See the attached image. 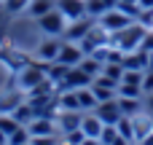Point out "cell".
Returning <instances> with one entry per match:
<instances>
[{
  "mask_svg": "<svg viewBox=\"0 0 153 145\" xmlns=\"http://www.w3.org/2000/svg\"><path fill=\"white\" fill-rule=\"evenodd\" d=\"M81 145H102V143H100L97 137H83V143H81Z\"/></svg>",
  "mask_w": 153,
  "mask_h": 145,
  "instance_id": "d590c367",
  "label": "cell"
},
{
  "mask_svg": "<svg viewBox=\"0 0 153 145\" xmlns=\"http://www.w3.org/2000/svg\"><path fill=\"white\" fill-rule=\"evenodd\" d=\"M137 145H153V132H151V135H148V137H143V140H140V143H137Z\"/></svg>",
  "mask_w": 153,
  "mask_h": 145,
  "instance_id": "8d00e7d4",
  "label": "cell"
},
{
  "mask_svg": "<svg viewBox=\"0 0 153 145\" xmlns=\"http://www.w3.org/2000/svg\"><path fill=\"white\" fill-rule=\"evenodd\" d=\"M83 137H86L83 129H73V132H65V135H62V143L65 145H81Z\"/></svg>",
  "mask_w": 153,
  "mask_h": 145,
  "instance_id": "f546056e",
  "label": "cell"
},
{
  "mask_svg": "<svg viewBox=\"0 0 153 145\" xmlns=\"http://www.w3.org/2000/svg\"><path fill=\"white\" fill-rule=\"evenodd\" d=\"M140 48H143V51H148V54L153 51V27L145 32V38H143V46H140Z\"/></svg>",
  "mask_w": 153,
  "mask_h": 145,
  "instance_id": "d6a6232c",
  "label": "cell"
},
{
  "mask_svg": "<svg viewBox=\"0 0 153 145\" xmlns=\"http://www.w3.org/2000/svg\"><path fill=\"white\" fill-rule=\"evenodd\" d=\"M67 73H70V67L62 65V62H51V65H46V78H51L56 86H62V81L67 78Z\"/></svg>",
  "mask_w": 153,
  "mask_h": 145,
  "instance_id": "d6986e66",
  "label": "cell"
},
{
  "mask_svg": "<svg viewBox=\"0 0 153 145\" xmlns=\"http://www.w3.org/2000/svg\"><path fill=\"white\" fill-rule=\"evenodd\" d=\"M143 75H145V70H126V67H124L121 83H134V86H143Z\"/></svg>",
  "mask_w": 153,
  "mask_h": 145,
  "instance_id": "4316f807",
  "label": "cell"
},
{
  "mask_svg": "<svg viewBox=\"0 0 153 145\" xmlns=\"http://www.w3.org/2000/svg\"><path fill=\"white\" fill-rule=\"evenodd\" d=\"M3 11H5V8H3V3H0V19H3Z\"/></svg>",
  "mask_w": 153,
  "mask_h": 145,
  "instance_id": "ab89813d",
  "label": "cell"
},
{
  "mask_svg": "<svg viewBox=\"0 0 153 145\" xmlns=\"http://www.w3.org/2000/svg\"><path fill=\"white\" fill-rule=\"evenodd\" d=\"M27 5H30V0H3L5 13H24Z\"/></svg>",
  "mask_w": 153,
  "mask_h": 145,
  "instance_id": "83f0119b",
  "label": "cell"
},
{
  "mask_svg": "<svg viewBox=\"0 0 153 145\" xmlns=\"http://www.w3.org/2000/svg\"><path fill=\"white\" fill-rule=\"evenodd\" d=\"M59 145H65V143H59Z\"/></svg>",
  "mask_w": 153,
  "mask_h": 145,
  "instance_id": "b9f144b4",
  "label": "cell"
},
{
  "mask_svg": "<svg viewBox=\"0 0 153 145\" xmlns=\"http://www.w3.org/2000/svg\"><path fill=\"white\" fill-rule=\"evenodd\" d=\"M113 145H132V143H129L126 137H118V140H116V143H113Z\"/></svg>",
  "mask_w": 153,
  "mask_h": 145,
  "instance_id": "74e56055",
  "label": "cell"
},
{
  "mask_svg": "<svg viewBox=\"0 0 153 145\" xmlns=\"http://www.w3.org/2000/svg\"><path fill=\"white\" fill-rule=\"evenodd\" d=\"M51 8H56V0H30V5H27V16H32V19H38V16H43V13H48Z\"/></svg>",
  "mask_w": 153,
  "mask_h": 145,
  "instance_id": "ac0fdd59",
  "label": "cell"
},
{
  "mask_svg": "<svg viewBox=\"0 0 153 145\" xmlns=\"http://www.w3.org/2000/svg\"><path fill=\"white\" fill-rule=\"evenodd\" d=\"M148 70H153V51L148 54Z\"/></svg>",
  "mask_w": 153,
  "mask_h": 145,
  "instance_id": "f35d334b",
  "label": "cell"
},
{
  "mask_svg": "<svg viewBox=\"0 0 153 145\" xmlns=\"http://www.w3.org/2000/svg\"><path fill=\"white\" fill-rule=\"evenodd\" d=\"M97 22H94V16H83V19H75V22H67V30H65V40H73V43H78L91 27H94Z\"/></svg>",
  "mask_w": 153,
  "mask_h": 145,
  "instance_id": "ba28073f",
  "label": "cell"
},
{
  "mask_svg": "<svg viewBox=\"0 0 153 145\" xmlns=\"http://www.w3.org/2000/svg\"><path fill=\"white\" fill-rule=\"evenodd\" d=\"M81 121H83V110H59V116H56L59 135L73 132V129H81Z\"/></svg>",
  "mask_w": 153,
  "mask_h": 145,
  "instance_id": "8fae6325",
  "label": "cell"
},
{
  "mask_svg": "<svg viewBox=\"0 0 153 145\" xmlns=\"http://www.w3.org/2000/svg\"><path fill=\"white\" fill-rule=\"evenodd\" d=\"M19 126H22V124H19V121H16L11 113H0V132H3L5 137H8L11 132H16Z\"/></svg>",
  "mask_w": 153,
  "mask_h": 145,
  "instance_id": "cb8c5ba5",
  "label": "cell"
},
{
  "mask_svg": "<svg viewBox=\"0 0 153 145\" xmlns=\"http://www.w3.org/2000/svg\"><path fill=\"white\" fill-rule=\"evenodd\" d=\"M30 137H43V135H59V126H56V118H48V116H35L30 124Z\"/></svg>",
  "mask_w": 153,
  "mask_h": 145,
  "instance_id": "52a82bcc",
  "label": "cell"
},
{
  "mask_svg": "<svg viewBox=\"0 0 153 145\" xmlns=\"http://www.w3.org/2000/svg\"><path fill=\"white\" fill-rule=\"evenodd\" d=\"M118 105H121V113L124 116H137V113L145 110L143 97H118Z\"/></svg>",
  "mask_w": 153,
  "mask_h": 145,
  "instance_id": "2e32d148",
  "label": "cell"
},
{
  "mask_svg": "<svg viewBox=\"0 0 153 145\" xmlns=\"http://www.w3.org/2000/svg\"><path fill=\"white\" fill-rule=\"evenodd\" d=\"M81 129H83V135H86V137H97V140H100V135H102L105 124L100 121V116H97L94 110H86V113H83V121H81Z\"/></svg>",
  "mask_w": 153,
  "mask_h": 145,
  "instance_id": "5bb4252c",
  "label": "cell"
},
{
  "mask_svg": "<svg viewBox=\"0 0 153 145\" xmlns=\"http://www.w3.org/2000/svg\"><path fill=\"white\" fill-rule=\"evenodd\" d=\"M83 57H86V54H83V48H81L78 43H73V40H62V48H59L56 62H62V65H67V67H78Z\"/></svg>",
  "mask_w": 153,
  "mask_h": 145,
  "instance_id": "8992f818",
  "label": "cell"
},
{
  "mask_svg": "<svg viewBox=\"0 0 153 145\" xmlns=\"http://www.w3.org/2000/svg\"><path fill=\"white\" fill-rule=\"evenodd\" d=\"M132 22H134V19H132L126 11H121L118 5H116V8H110V11H105L102 16H97V24H100V27H105L110 35H113V32H118V30H124V27H129Z\"/></svg>",
  "mask_w": 153,
  "mask_h": 145,
  "instance_id": "277c9868",
  "label": "cell"
},
{
  "mask_svg": "<svg viewBox=\"0 0 153 145\" xmlns=\"http://www.w3.org/2000/svg\"><path fill=\"white\" fill-rule=\"evenodd\" d=\"M91 91H94L97 102H108V100H116V97H118V89H116V86H108V83H102V81H94V83H91Z\"/></svg>",
  "mask_w": 153,
  "mask_h": 145,
  "instance_id": "e0dca14e",
  "label": "cell"
},
{
  "mask_svg": "<svg viewBox=\"0 0 153 145\" xmlns=\"http://www.w3.org/2000/svg\"><path fill=\"white\" fill-rule=\"evenodd\" d=\"M137 5H140L143 11H153V0H137Z\"/></svg>",
  "mask_w": 153,
  "mask_h": 145,
  "instance_id": "e575fe53",
  "label": "cell"
},
{
  "mask_svg": "<svg viewBox=\"0 0 153 145\" xmlns=\"http://www.w3.org/2000/svg\"><path fill=\"white\" fill-rule=\"evenodd\" d=\"M118 5V0H86V11H89V16H102L105 11H110V8H116Z\"/></svg>",
  "mask_w": 153,
  "mask_h": 145,
  "instance_id": "44dd1931",
  "label": "cell"
},
{
  "mask_svg": "<svg viewBox=\"0 0 153 145\" xmlns=\"http://www.w3.org/2000/svg\"><path fill=\"white\" fill-rule=\"evenodd\" d=\"M78 67H81L83 73H89L91 78H97V75L102 73V62H100L97 57H89V54H86V57L81 59V65H78Z\"/></svg>",
  "mask_w": 153,
  "mask_h": 145,
  "instance_id": "7402d4cb",
  "label": "cell"
},
{
  "mask_svg": "<svg viewBox=\"0 0 153 145\" xmlns=\"http://www.w3.org/2000/svg\"><path fill=\"white\" fill-rule=\"evenodd\" d=\"M32 145H59L62 143V135H43V137H30Z\"/></svg>",
  "mask_w": 153,
  "mask_h": 145,
  "instance_id": "4dcf8cb0",
  "label": "cell"
},
{
  "mask_svg": "<svg viewBox=\"0 0 153 145\" xmlns=\"http://www.w3.org/2000/svg\"><path fill=\"white\" fill-rule=\"evenodd\" d=\"M118 137H121V135H118L116 124H105V129H102V135H100V143L102 145H113Z\"/></svg>",
  "mask_w": 153,
  "mask_h": 145,
  "instance_id": "484cf974",
  "label": "cell"
},
{
  "mask_svg": "<svg viewBox=\"0 0 153 145\" xmlns=\"http://www.w3.org/2000/svg\"><path fill=\"white\" fill-rule=\"evenodd\" d=\"M132 124H134V143H140L143 137H148V135L153 132V116L148 113V110L132 116Z\"/></svg>",
  "mask_w": 153,
  "mask_h": 145,
  "instance_id": "4fadbf2b",
  "label": "cell"
},
{
  "mask_svg": "<svg viewBox=\"0 0 153 145\" xmlns=\"http://www.w3.org/2000/svg\"><path fill=\"white\" fill-rule=\"evenodd\" d=\"M91 83H94V78H91L89 73H83L81 67H70L67 78L62 81L59 89H83V86H91Z\"/></svg>",
  "mask_w": 153,
  "mask_h": 145,
  "instance_id": "7c38bea8",
  "label": "cell"
},
{
  "mask_svg": "<svg viewBox=\"0 0 153 145\" xmlns=\"http://www.w3.org/2000/svg\"><path fill=\"white\" fill-rule=\"evenodd\" d=\"M35 24H38V30H40L43 35H54V38L65 35V30H67V19H65V13H62L59 8H51L48 13L38 16Z\"/></svg>",
  "mask_w": 153,
  "mask_h": 145,
  "instance_id": "3957f363",
  "label": "cell"
},
{
  "mask_svg": "<svg viewBox=\"0 0 153 145\" xmlns=\"http://www.w3.org/2000/svg\"><path fill=\"white\" fill-rule=\"evenodd\" d=\"M153 91V70H145L143 75V94H151Z\"/></svg>",
  "mask_w": 153,
  "mask_h": 145,
  "instance_id": "1f68e13d",
  "label": "cell"
},
{
  "mask_svg": "<svg viewBox=\"0 0 153 145\" xmlns=\"http://www.w3.org/2000/svg\"><path fill=\"white\" fill-rule=\"evenodd\" d=\"M59 48H62V40H59V38H54V35H48L43 43H38V48H35V57H38V62H43V65H51V62H56V57H59Z\"/></svg>",
  "mask_w": 153,
  "mask_h": 145,
  "instance_id": "5b68a950",
  "label": "cell"
},
{
  "mask_svg": "<svg viewBox=\"0 0 153 145\" xmlns=\"http://www.w3.org/2000/svg\"><path fill=\"white\" fill-rule=\"evenodd\" d=\"M124 67L126 70H148V51L137 48V51L124 54Z\"/></svg>",
  "mask_w": 153,
  "mask_h": 145,
  "instance_id": "9a60e30c",
  "label": "cell"
},
{
  "mask_svg": "<svg viewBox=\"0 0 153 145\" xmlns=\"http://www.w3.org/2000/svg\"><path fill=\"white\" fill-rule=\"evenodd\" d=\"M118 97H143V86H134V83H118Z\"/></svg>",
  "mask_w": 153,
  "mask_h": 145,
  "instance_id": "f1b7e54d",
  "label": "cell"
},
{
  "mask_svg": "<svg viewBox=\"0 0 153 145\" xmlns=\"http://www.w3.org/2000/svg\"><path fill=\"white\" fill-rule=\"evenodd\" d=\"M0 3H3V0H0Z\"/></svg>",
  "mask_w": 153,
  "mask_h": 145,
  "instance_id": "7bdbcfd3",
  "label": "cell"
},
{
  "mask_svg": "<svg viewBox=\"0 0 153 145\" xmlns=\"http://www.w3.org/2000/svg\"><path fill=\"white\" fill-rule=\"evenodd\" d=\"M94 113L100 116V121L102 124H116L124 113H121V105H118V97L116 100H108V102H100L97 108H94Z\"/></svg>",
  "mask_w": 153,
  "mask_h": 145,
  "instance_id": "30bf717a",
  "label": "cell"
},
{
  "mask_svg": "<svg viewBox=\"0 0 153 145\" xmlns=\"http://www.w3.org/2000/svg\"><path fill=\"white\" fill-rule=\"evenodd\" d=\"M143 102H145V110L153 116V91L151 94H143Z\"/></svg>",
  "mask_w": 153,
  "mask_h": 145,
  "instance_id": "836d02e7",
  "label": "cell"
},
{
  "mask_svg": "<svg viewBox=\"0 0 153 145\" xmlns=\"http://www.w3.org/2000/svg\"><path fill=\"white\" fill-rule=\"evenodd\" d=\"M116 129H118L121 137H126L129 143H134V124H132V116H121V118L116 121Z\"/></svg>",
  "mask_w": 153,
  "mask_h": 145,
  "instance_id": "603a6c76",
  "label": "cell"
},
{
  "mask_svg": "<svg viewBox=\"0 0 153 145\" xmlns=\"http://www.w3.org/2000/svg\"><path fill=\"white\" fill-rule=\"evenodd\" d=\"M27 143H30V129H27L24 124H22L16 132L8 135V145H27Z\"/></svg>",
  "mask_w": 153,
  "mask_h": 145,
  "instance_id": "d4e9b609",
  "label": "cell"
},
{
  "mask_svg": "<svg viewBox=\"0 0 153 145\" xmlns=\"http://www.w3.org/2000/svg\"><path fill=\"white\" fill-rule=\"evenodd\" d=\"M27 145H32V143H27Z\"/></svg>",
  "mask_w": 153,
  "mask_h": 145,
  "instance_id": "60d3db41",
  "label": "cell"
},
{
  "mask_svg": "<svg viewBox=\"0 0 153 145\" xmlns=\"http://www.w3.org/2000/svg\"><path fill=\"white\" fill-rule=\"evenodd\" d=\"M56 8L65 13L67 22H75V19L89 16V11H86V0H56Z\"/></svg>",
  "mask_w": 153,
  "mask_h": 145,
  "instance_id": "9c48e42d",
  "label": "cell"
},
{
  "mask_svg": "<svg viewBox=\"0 0 153 145\" xmlns=\"http://www.w3.org/2000/svg\"><path fill=\"white\" fill-rule=\"evenodd\" d=\"M11 116H13V118H16L19 124H24V126H27V124H30V121H32V118H35L38 113H35V108H32L30 102H19V105H16L13 110H11Z\"/></svg>",
  "mask_w": 153,
  "mask_h": 145,
  "instance_id": "ffe728a7",
  "label": "cell"
},
{
  "mask_svg": "<svg viewBox=\"0 0 153 145\" xmlns=\"http://www.w3.org/2000/svg\"><path fill=\"white\" fill-rule=\"evenodd\" d=\"M151 27H145L143 22H132L129 27H124V30H118V32H113L110 35V43L113 46H118L124 54H129V51H137L140 46H143V38H145V32H148Z\"/></svg>",
  "mask_w": 153,
  "mask_h": 145,
  "instance_id": "6da1fadb",
  "label": "cell"
},
{
  "mask_svg": "<svg viewBox=\"0 0 153 145\" xmlns=\"http://www.w3.org/2000/svg\"><path fill=\"white\" fill-rule=\"evenodd\" d=\"M43 81H46V65L38 62V59H35V62H27V65L19 70V89L27 91V94H30L35 86H40Z\"/></svg>",
  "mask_w": 153,
  "mask_h": 145,
  "instance_id": "7a4b0ae2",
  "label": "cell"
}]
</instances>
